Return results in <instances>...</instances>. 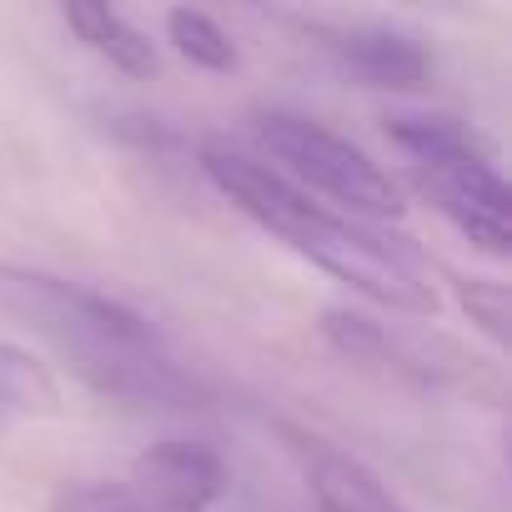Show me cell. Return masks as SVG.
I'll return each mask as SVG.
<instances>
[{
	"label": "cell",
	"mask_w": 512,
	"mask_h": 512,
	"mask_svg": "<svg viewBox=\"0 0 512 512\" xmlns=\"http://www.w3.org/2000/svg\"><path fill=\"white\" fill-rule=\"evenodd\" d=\"M0 312L36 332L91 392L121 407L186 412L201 402V387L176 367L156 327L91 287L0 262Z\"/></svg>",
	"instance_id": "6da1fadb"
},
{
	"label": "cell",
	"mask_w": 512,
	"mask_h": 512,
	"mask_svg": "<svg viewBox=\"0 0 512 512\" xmlns=\"http://www.w3.org/2000/svg\"><path fill=\"white\" fill-rule=\"evenodd\" d=\"M201 171L211 176V186L241 216H251L262 231L287 241L297 256H307L312 267L332 272L337 282H347L367 302H377L387 312H407V317H432L437 312V292H432L422 262L407 246H392V241L372 236L367 226H357L347 216H332L322 201L297 191L282 171L251 161L241 151H226V146H206Z\"/></svg>",
	"instance_id": "7a4b0ae2"
},
{
	"label": "cell",
	"mask_w": 512,
	"mask_h": 512,
	"mask_svg": "<svg viewBox=\"0 0 512 512\" xmlns=\"http://www.w3.org/2000/svg\"><path fill=\"white\" fill-rule=\"evenodd\" d=\"M387 136L407 151L417 191L487 256H507L512 196L487 151L447 116H392Z\"/></svg>",
	"instance_id": "3957f363"
},
{
	"label": "cell",
	"mask_w": 512,
	"mask_h": 512,
	"mask_svg": "<svg viewBox=\"0 0 512 512\" xmlns=\"http://www.w3.org/2000/svg\"><path fill=\"white\" fill-rule=\"evenodd\" d=\"M256 141L272 161H282L297 181H307L312 191L362 211V216H397L402 211V191L397 181L347 136L327 131L312 116L297 111H267L256 116Z\"/></svg>",
	"instance_id": "277c9868"
},
{
	"label": "cell",
	"mask_w": 512,
	"mask_h": 512,
	"mask_svg": "<svg viewBox=\"0 0 512 512\" xmlns=\"http://www.w3.org/2000/svg\"><path fill=\"white\" fill-rule=\"evenodd\" d=\"M151 512H211L226 492V462L206 442L166 437L131 462L126 482Z\"/></svg>",
	"instance_id": "5b68a950"
},
{
	"label": "cell",
	"mask_w": 512,
	"mask_h": 512,
	"mask_svg": "<svg viewBox=\"0 0 512 512\" xmlns=\"http://www.w3.org/2000/svg\"><path fill=\"white\" fill-rule=\"evenodd\" d=\"M277 437H282L287 457L297 462V472L307 477V487H312L322 512H407L387 492V482L367 462L342 452L337 442H327V437H317V432H307L297 422H277Z\"/></svg>",
	"instance_id": "8992f818"
},
{
	"label": "cell",
	"mask_w": 512,
	"mask_h": 512,
	"mask_svg": "<svg viewBox=\"0 0 512 512\" xmlns=\"http://www.w3.org/2000/svg\"><path fill=\"white\" fill-rule=\"evenodd\" d=\"M327 46L347 76L377 91H417L432 71L422 41L392 26H342V31H327Z\"/></svg>",
	"instance_id": "52a82bcc"
},
{
	"label": "cell",
	"mask_w": 512,
	"mask_h": 512,
	"mask_svg": "<svg viewBox=\"0 0 512 512\" xmlns=\"http://www.w3.org/2000/svg\"><path fill=\"white\" fill-rule=\"evenodd\" d=\"M61 412V387L41 357L0 342V432Z\"/></svg>",
	"instance_id": "ba28073f"
},
{
	"label": "cell",
	"mask_w": 512,
	"mask_h": 512,
	"mask_svg": "<svg viewBox=\"0 0 512 512\" xmlns=\"http://www.w3.org/2000/svg\"><path fill=\"white\" fill-rule=\"evenodd\" d=\"M66 26L121 76H151L156 71V46L111 6H66Z\"/></svg>",
	"instance_id": "9c48e42d"
},
{
	"label": "cell",
	"mask_w": 512,
	"mask_h": 512,
	"mask_svg": "<svg viewBox=\"0 0 512 512\" xmlns=\"http://www.w3.org/2000/svg\"><path fill=\"white\" fill-rule=\"evenodd\" d=\"M166 36H171V46L191 61V66H201V71H236V41L206 16V11H171L166 16Z\"/></svg>",
	"instance_id": "30bf717a"
},
{
	"label": "cell",
	"mask_w": 512,
	"mask_h": 512,
	"mask_svg": "<svg viewBox=\"0 0 512 512\" xmlns=\"http://www.w3.org/2000/svg\"><path fill=\"white\" fill-rule=\"evenodd\" d=\"M447 282H452V292H457V307L477 322V332L492 342V347H507V287L502 282H492V277H457V272H447Z\"/></svg>",
	"instance_id": "8fae6325"
},
{
	"label": "cell",
	"mask_w": 512,
	"mask_h": 512,
	"mask_svg": "<svg viewBox=\"0 0 512 512\" xmlns=\"http://www.w3.org/2000/svg\"><path fill=\"white\" fill-rule=\"evenodd\" d=\"M51 512H151L126 482H81V487H66Z\"/></svg>",
	"instance_id": "7c38bea8"
}]
</instances>
